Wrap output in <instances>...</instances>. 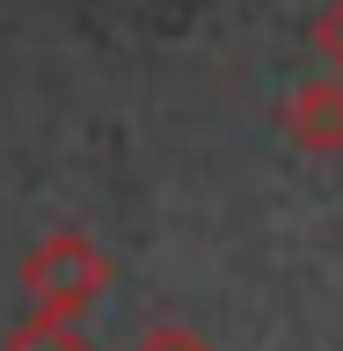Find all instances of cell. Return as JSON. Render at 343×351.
<instances>
[{"label":"cell","mask_w":343,"mask_h":351,"mask_svg":"<svg viewBox=\"0 0 343 351\" xmlns=\"http://www.w3.org/2000/svg\"><path fill=\"white\" fill-rule=\"evenodd\" d=\"M22 285H29L37 315H81V307L103 293V256H95L81 234H51L37 256L22 263Z\"/></svg>","instance_id":"6da1fadb"},{"label":"cell","mask_w":343,"mask_h":351,"mask_svg":"<svg viewBox=\"0 0 343 351\" xmlns=\"http://www.w3.org/2000/svg\"><path fill=\"white\" fill-rule=\"evenodd\" d=\"M8 351H88V344H81V329L66 315H37V322H22L8 337Z\"/></svg>","instance_id":"7a4b0ae2"}]
</instances>
